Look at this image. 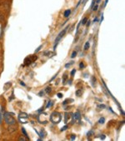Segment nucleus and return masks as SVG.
Masks as SVG:
<instances>
[{"label":"nucleus","mask_w":125,"mask_h":141,"mask_svg":"<svg viewBox=\"0 0 125 141\" xmlns=\"http://www.w3.org/2000/svg\"><path fill=\"white\" fill-rule=\"evenodd\" d=\"M92 79H93V80H92V81H93V83H93V86H94V81H96V79H95V78H93Z\"/></svg>","instance_id":"nucleus-29"},{"label":"nucleus","mask_w":125,"mask_h":141,"mask_svg":"<svg viewBox=\"0 0 125 141\" xmlns=\"http://www.w3.org/2000/svg\"><path fill=\"white\" fill-rule=\"evenodd\" d=\"M51 91H52V88H51L50 87H47V88H46V90H45V92H46L47 93H49Z\"/></svg>","instance_id":"nucleus-18"},{"label":"nucleus","mask_w":125,"mask_h":141,"mask_svg":"<svg viewBox=\"0 0 125 141\" xmlns=\"http://www.w3.org/2000/svg\"><path fill=\"white\" fill-rule=\"evenodd\" d=\"M87 21H88V18H84L83 20H82V24H86V23H87Z\"/></svg>","instance_id":"nucleus-19"},{"label":"nucleus","mask_w":125,"mask_h":141,"mask_svg":"<svg viewBox=\"0 0 125 141\" xmlns=\"http://www.w3.org/2000/svg\"><path fill=\"white\" fill-rule=\"evenodd\" d=\"M44 54L45 56H48V57H53L54 56V52H50V51H46L44 53Z\"/></svg>","instance_id":"nucleus-7"},{"label":"nucleus","mask_w":125,"mask_h":141,"mask_svg":"<svg viewBox=\"0 0 125 141\" xmlns=\"http://www.w3.org/2000/svg\"><path fill=\"white\" fill-rule=\"evenodd\" d=\"M75 72H76V70H75V69L72 70V72H71V76H74V74H75Z\"/></svg>","instance_id":"nucleus-27"},{"label":"nucleus","mask_w":125,"mask_h":141,"mask_svg":"<svg viewBox=\"0 0 125 141\" xmlns=\"http://www.w3.org/2000/svg\"><path fill=\"white\" fill-rule=\"evenodd\" d=\"M98 5H96V6L93 8V10H94V11H96V10L98 9Z\"/></svg>","instance_id":"nucleus-32"},{"label":"nucleus","mask_w":125,"mask_h":141,"mask_svg":"<svg viewBox=\"0 0 125 141\" xmlns=\"http://www.w3.org/2000/svg\"><path fill=\"white\" fill-rule=\"evenodd\" d=\"M64 115H65V119H64V122L65 123H68V121H69V119H71V114L70 113H65V114H64Z\"/></svg>","instance_id":"nucleus-6"},{"label":"nucleus","mask_w":125,"mask_h":141,"mask_svg":"<svg viewBox=\"0 0 125 141\" xmlns=\"http://www.w3.org/2000/svg\"><path fill=\"white\" fill-rule=\"evenodd\" d=\"M68 128H69V127H68L67 125H65V126H64L62 128H61V129H60V130H61V131H64V130H66Z\"/></svg>","instance_id":"nucleus-22"},{"label":"nucleus","mask_w":125,"mask_h":141,"mask_svg":"<svg viewBox=\"0 0 125 141\" xmlns=\"http://www.w3.org/2000/svg\"><path fill=\"white\" fill-rule=\"evenodd\" d=\"M76 56H77V51H74V52H73L72 55H71V58L72 59H74Z\"/></svg>","instance_id":"nucleus-16"},{"label":"nucleus","mask_w":125,"mask_h":141,"mask_svg":"<svg viewBox=\"0 0 125 141\" xmlns=\"http://www.w3.org/2000/svg\"><path fill=\"white\" fill-rule=\"evenodd\" d=\"M108 0H106V1H105V3H104V5H105V6H106V4L108 3Z\"/></svg>","instance_id":"nucleus-39"},{"label":"nucleus","mask_w":125,"mask_h":141,"mask_svg":"<svg viewBox=\"0 0 125 141\" xmlns=\"http://www.w3.org/2000/svg\"><path fill=\"white\" fill-rule=\"evenodd\" d=\"M11 115H13V114H11V113H5L4 114V120L8 125H13V124H16L15 119Z\"/></svg>","instance_id":"nucleus-2"},{"label":"nucleus","mask_w":125,"mask_h":141,"mask_svg":"<svg viewBox=\"0 0 125 141\" xmlns=\"http://www.w3.org/2000/svg\"><path fill=\"white\" fill-rule=\"evenodd\" d=\"M89 25H90V21H87V26L88 27Z\"/></svg>","instance_id":"nucleus-34"},{"label":"nucleus","mask_w":125,"mask_h":141,"mask_svg":"<svg viewBox=\"0 0 125 141\" xmlns=\"http://www.w3.org/2000/svg\"><path fill=\"white\" fill-rule=\"evenodd\" d=\"M81 95H82V90H79L76 91V95H77V96L79 97Z\"/></svg>","instance_id":"nucleus-15"},{"label":"nucleus","mask_w":125,"mask_h":141,"mask_svg":"<svg viewBox=\"0 0 125 141\" xmlns=\"http://www.w3.org/2000/svg\"><path fill=\"white\" fill-rule=\"evenodd\" d=\"M70 13H71V10L70 9H68V10H66V11L64 12V17H66V18H68L70 15Z\"/></svg>","instance_id":"nucleus-10"},{"label":"nucleus","mask_w":125,"mask_h":141,"mask_svg":"<svg viewBox=\"0 0 125 141\" xmlns=\"http://www.w3.org/2000/svg\"><path fill=\"white\" fill-rule=\"evenodd\" d=\"M100 136H101L100 138H101L102 139H104L106 138V137H105V135H104V134H103V135H100Z\"/></svg>","instance_id":"nucleus-30"},{"label":"nucleus","mask_w":125,"mask_h":141,"mask_svg":"<svg viewBox=\"0 0 125 141\" xmlns=\"http://www.w3.org/2000/svg\"><path fill=\"white\" fill-rule=\"evenodd\" d=\"M73 64H74V62H69V64H65V68H69Z\"/></svg>","instance_id":"nucleus-20"},{"label":"nucleus","mask_w":125,"mask_h":141,"mask_svg":"<svg viewBox=\"0 0 125 141\" xmlns=\"http://www.w3.org/2000/svg\"><path fill=\"white\" fill-rule=\"evenodd\" d=\"M98 108H101V109H105L106 106L104 105V104H100V105H98Z\"/></svg>","instance_id":"nucleus-25"},{"label":"nucleus","mask_w":125,"mask_h":141,"mask_svg":"<svg viewBox=\"0 0 125 141\" xmlns=\"http://www.w3.org/2000/svg\"><path fill=\"white\" fill-rule=\"evenodd\" d=\"M100 1H101V0H97V1H96V3H97L98 4V3H100Z\"/></svg>","instance_id":"nucleus-37"},{"label":"nucleus","mask_w":125,"mask_h":141,"mask_svg":"<svg viewBox=\"0 0 125 141\" xmlns=\"http://www.w3.org/2000/svg\"><path fill=\"white\" fill-rule=\"evenodd\" d=\"M44 95V92H40L39 93V96H43Z\"/></svg>","instance_id":"nucleus-36"},{"label":"nucleus","mask_w":125,"mask_h":141,"mask_svg":"<svg viewBox=\"0 0 125 141\" xmlns=\"http://www.w3.org/2000/svg\"><path fill=\"white\" fill-rule=\"evenodd\" d=\"M98 18H94V23H95V22H97V21H98Z\"/></svg>","instance_id":"nucleus-38"},{"label":"nucleus","mask_w":125,"mask_h":141,"mask_svg":"<svg viewBox=\"0 0 125 141\" xmlns=\"http://www.w3.org/2000/svg\"><path fill=\"white\" fill-rule=\"evenodd\" d=\"M76 139V135L72 134V135H71V139H72V140H74V139Z\"/></svg>","instance_id":"nucleus-26"},{"label":"nucleus","mask_w":125,"mask_h":141,"mask_svg":"<svg viewBox=\"0 0 125 141\" xmlns=\"http://www.w3.org/2000/svg\"><path fill=\"white\" fill-rule=\"evenodd\" d=\"M89 46H90L89 43H88V42H87V43L85 44V45H84V50H88V49L89 48Z\"/></svg>","instance_id":"nucleus-14"},{"label":"nucleus","mask_w":125,"mask_h":141,"mask_svg":"<svg viewBox=\"0 0 125 141\" xmlns=\"http://www.w3.org/2000/svg\"><path fill=\"white\" fill-rule=\"evenodd\" d=\"M33 62V60H32V58H31V57H28V58H26L25 59H24V64L25 65H30L31 64V63Z\"/></svg>","instance_id":"nucleus-5"},{"label":"nucleus","mask_w":125,"mask_h":141,"mask_svg":"<svg viewBox=\"0 0 125 141\" xmlns=\"http://www.w3.org/2000/svg\"><path fill=\"white\" fill-rule=\"evenodd\" d=\"M20 84H21V85H23V86H25V83H24L23 82H22V81L20 82Z\"/></svg>","instance_id":"nucleus-35"},{"label":"nucleus","mask_w":125,"mask_h":141,"mask_svg":"<svg viewBox=\"0 0 125 141\" xmlns=\"http://www.w3.org/2000/svg\"><path fill=\"white\" fill-rule=\"evenodd\" d=\"M87 136H88V138H90V137L94 136V132H93V130H90V131H88V132Z\"/></svg>","instance_id":"nucleus-9"},{"label":"nucleus","mask_w":125,"mask_h":141,"mask_svg":"<svg viewBox=\"0 0 125 141\" xmlns=\"http://www.w3.org/2000/svg\"><path fill=\"white\" fill-rule=\"evenodd\" d=\"M22 132H23V134H24V136H25L26 138H28V136L27 133H26V131H25V129H24V128H22Z\"/></svg>","instance_id":"nucleus-17"},{"label":"nucleus","mask_w":125,"mask_h":141,"mask_svg":"<svg viewBox=\"0 0 125 141\" xmlns=\"http://www.w3.org/2000/svg\"><path fill=\"white\" fill-rule=\"evenodd\" d=\"M80 117H81V115H80V113H79V111L76 112V113L74 114V119H78V120H79V119H80Z\"/></svg>","instance_id":"nucleus-8"},{"label":"nucleus","mask_w":125,"mask_h":141,"mask_svg":"<svg viewBox=\"0 0 125 141\" xmlns=\"http://www.w3.org/2000/svg\"><path fill=\"white\" fill-rule=\"evenodd\" d=\"M61 114L59 113V112H57V111H54L51 114V115H50V121L53 123V124H59L60 123L61 121Z\"/></svg>","instance_id":"nucleus-1"},{"label":"nucleus","mask_w":125,"mask_h":141,"mask_svg":"<svg viewBox=\"0 0 125 141\" xmlns=\"http://www.w3.org/2000/svg\"><path fill=\"white\" fill-rule=\"evenodd\" d=\"M67 79H68V75H67L66 74H64V77H62V83H66Z\"/></svg>","instance_id":"nucleus-11"},{"label":"nucleus","mask_w":125,"mask_h":141,"mask_svg":"<svg viewBox=\"0 0 125 141\" xmlns=\"http://www.w3.org/2000/svg\"><path fill=\"white\" fill-rule=\"evenodd\" d=\"M51 106V101H49L48 104H47V105H46V109H48Z\"/></svg>","instance_id":"nucleus-23"},{"label":"nucleus","mask_w":125,"mask_h":141,"mask_svg":"<svg viewBox=\"0 0 125 141\" xmlns=\"http://www.w3.org/2000/svg\"><path fill=\"white\" fill-rule=\"evenodd\" d=\"M18 140H19V141H27V140H28V138H25V137H23V135H22L21 137H19Z\"/></svg>","instance_id":"nucleus-12"},{"label":"nucleus","mask_w":125,"mask_h":141,"mask_svg":"<svg viewBox=\"0 0 125 141\" xmlns=\"http://www.w3.org/2000/svg\"><path fill=\"white\" fill-rule=\"evenodd\" d=\"M41 48H42V45H40V46L39 47V48H38L37 49H36V51H35V53H38V52H39V51L40 50V49H41Z\"/></svg>","instance_id":"nucleus-28"},{"label":"nucleus","mask_w":125,"mask_h":141,"mask_svg":"<svg viewBox=\"0 0 125 141\" xmlns=\"http://www.w3.org/2000/svg\"><path fill=\"white\" fill-rule=\"evenodd\" d=\"M58 97H59V98H62V93H58Z\"/></svg>","instance_id":"nucleus-31"},{"label":"nucleus","mask_w":125,"mask_h":141,"mask_svg":"<svg viewBox=\"0 0 125 141\" xmlns=\"http://www.w3.org/2000/svg\"><path fill=\"white\" fill-rule=\"evenodd\" d=\"M28 118V114H26V113H20L18 114V119H19V121L21 123H23V124H26L27 123V119Z\"/></svg>","instance_id":"nucleus-4"},{"label":"nucleus","mask_w":125,"mask_h":141,"mask_svg":"<svg viewBox=\"0 0 125 141\" xmlns=\"http://www.w3.org/2000/svg\"><path fill=\"white\" fill-rule=\"evenodd\" d=\"M0 21H4V17H3V14H0Z\"/></svg>","instance_id":"nucleus-24"},{"label":"nucleus","mask_w":125,"mask_h":141,"mask_svg":"<svg viewBox=\"0 0 125 141\" xmlns=\"http://www.w3.org/2000/svg\"><path fill=\"white\" fill-rule=\"evenodd\" d=\"M69 29V27L65 28L64 30L62 31V32H60V33H59V34L58 35V37L56 38V39H55V45H54V49H55V48L57 47V44H59V42L61 40V39H62V37H64V34H66V32H67V29Z\"/></svg>","instance_id":"nucleus-3"},{"label":"nucleus","mask_w":125,"mask_h":141,"mask_svg":"<svg viewBox=\"0 0 125 141\" xmlns=\"http://www.w3.org/2000/svg\"><path fill=\"white\" fill-rule=\"evenodd\" d=\"M84 67H85L84 64H83V62H81V63H80V64H79V68L82 69H83V68H84Z\"/></svg>","instance_id":"nucleus-21"},{"label":"nucleus","mask_w":125,"mask_h":141,"mask_svg":"<svg viewBox=\"0 0 125 141\" xmlns=\"http://www.w3.org/2000/svg\"><path fill=\"white\" fill-rule=\"evenodd\" d=\"M104 122H105V119H104V118H100L99 120H98V123L101 124H104Z\"/></svg>","instance_id":"nucleus-13"},{"label":"nucleus","mask_w":125,"mask_h":141,"mask_svg":"<svg viewBox=\"0 0 125 141\" xmlns=\"http://www.w3.org/2000/svg\"><path fill=\"white\" fill-rule=\"evenodd\" d=\"M94 3H95V0H93V3H92V5H91V8L93 7V5H94Z\"/></svg>","instance_id":"nucleus-33"}]
</instances>
